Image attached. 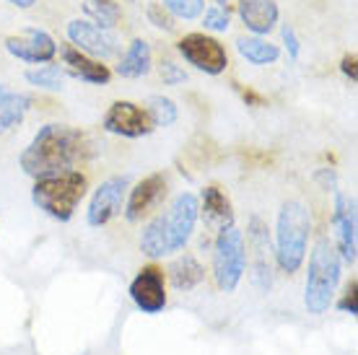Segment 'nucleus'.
Segmentation results:
<instances>
[{"label": "nucleus", "mask_w": 358, "mask_h": 355, "mask_svg": "<svg viewBox=\"0 0 358 355\" xmlns=\"http://www.w3.org/2000/svg\"><path fill=\"white\" fill-rule=\"evenodd\" d=\"M130 298L143 314H159L166 306V280L156 265L141 267L130 283Z\"/></svg>", "instance_id": "10"}, {"label": "nucleus", "mask_w": 358, "mask_h": 355, "mask_svg": "<svg viewBox=\"0 0 358 355\" xmlns=\"http://www.w3.org/2000/svg\"><path fill=\"white\" fill-rule=\"evenodd\" d=\"M68 39L83 55H94V57H101V60L117 55V50H120V42H117V36L112 31L96 27L94 21H83V18H76V21L68 24Z\"/></svg>", "instance_id": "12"}, {"label": "nucleus", "mask_w": 358, "mask_h": 355, "mask_svg": "<svg viewBox=\"0 0 358 355\" xmlns=\"http://www.w3.org/2000/svg\"><path fill=\"white\" fill-rule=\"evenodd\" d=\"M164 195H166V177H164V174H151V177L141 179V182L130 189L122 213H125V218L130 223L143 221L145 215L162 203Z\"/></svg>", "instance_id": "14"}, {"label": "nucleus", "mask_w": 358, "mask_h": 355, "mask_svg": "<svg viewBox=\"0 0 358 355\" xmlns=\"http://www.w3.org/2000/svg\"><path fill=\"white\" fill-rule=\"evenodd\" d=\"M200 215L206 218V223L215 231L234 226V208L229 203V197L218 189V187H206L203 189V203H200Z\"/></svg>", "instance_id": "17"}, {"label": "nucleus", "mask_w": 358, "mask_h": 355, "mask_svg": "<svg viewBox=\"0 0 358 355\" xmlns=\"http://www.w3.org/2000/svg\"><path fill=\"white\" fill-rule=\"evenodd\" d=\"M101 127L107 133L122 135V138H143V135L153 133L151 117L133 101H115L101 119Z\"/></svg>", "instance_id": "11"}, {"label": "nucleus", "mask_w": 358, "mask_h": 355, "mask_svg": "<svg viewBox=\"0 0 358 355\" xmlns=\"http://www.w3.org/2000/svg\"><path fill=\"white\" fill-rule=\"evenodd\" d=\"M206 280V267L200 265L192 254H182L169 265V283L177 291H195L197 285Z\"/></svg>", "instance_id": "20"}, {"label": "nucleus", "mask_w": 358, "mask_h": 355, "mask_svg": "<svg viewBox=\"0 0 358 355\" xmlns=\"http://www.w3.org/2000/svg\"><path fill=\"white\" fill-rule=\"evenodd\" d=\"M127 177H112L96 187V192L91 195L89 210H86V221L94 229L107 226L115 215L122 213V200H125Z\"/></svg>", "instance_id": "9"}, {"label": "nucleus", "mask_w": 358, "mask_h": 355, "mask_svg": "<svg viewBox=\"0 0 358 355\" xmlns=\"http://www.w3.org/2000/svg\"><path fill=\"white\" fill-rule=\"evenodd\" d=\"M151 73V47L145 39H133L127 52L117 65V75L122 78H143Z\"/></svg>", "instance_id": "21"}, {"label": "nucleus", "mask_w": 358, "mask_h": 355, "mask_svg": "<svg viewBox=\"0 0 358 355\" xmlns=\"http://www.w3.org/2000/svg\"><path fill=\"white\" fill-rule=\"evenodd\" d=\"M151 18H153V21H156V27L166 29V31H169V29L174 27V24H171L169 18H166V16H159V13H156V10H153V8H151Z\"/></svg>", "instance_id": "33"}, {"label": "nucleus", "mask_w": 358, "mask_h": 355, "mask_svg": "<svg viewBox=\"0 0 358 355\" xmlns=\"http://www.w3.org/2000/svg\"><path fill=\"white\" fill-rule=\"evenodd\" d=\"M236 50L252 65H270V62H275L280 57L278 45H270L268 39H262V36H239Z\"/></svg>", "instance_id": "22"}, {"label": "nucleus", "mask_w": 358, "mask_h": 355, "mask_svg": "<svg viewBox=\"0 0 358 355\" xmlns=\"http://www.w3.org/2000/svg\"><path fill=\"white\" fill-rule=\"evenodd\" d=\"M86 187H89V182L81 171H57V174H47V177L36 179L34 189H31V200L50 218L68 223L86 195Z\"/></svg>", "instance_id": "5"}, {"label": "nucleus", "mask_w": 358, "mask_h": 355, "mask_svg": "<svg viewBox=\"0 0 358 355\" xmlns=\"http://www.w3.org/2000/svg\"><path fill=\"white\" fill-rule=\"evenodd\" d=\"M29 107H31V99L27 94L10 91L6 83H0V133H8L24 122Z\"/></svg>", "instance_id": "19"}, {"label": "nucleus", "mask_w": 358, "mask_h": 355, "mask_svg": "<svg viewBox=\"0 0 358 355\" xmlns=\"http://www.w3.org/2000/svg\"><path fill=\"white\" fill-rule=\"evenodd\" d=\"M312 236V215L301 200H288L280 205L275 223V262L280 273L294 275L306 259V247Z\"/></svg>", "instance_id": "4"}, {"label": "nucleus", "mask_w": 358, "mask_h": 355, "mask_svg": "<svg viewBox=\"0 0 358 355\" xmlns=\"http://www.w3.org/2000/svg\"><path fill=\"white\" fill-rule=\"evenodd\" d=\"M341 254L327 236H320L309 252V267H306L304 283V306L312 317H322L335 303V294L341 285Z\"/></svg>", "instance_id": "3"}, {"label": "nucleus", "mask_w": 358, "mask_h": 355, "mask_svg": "<svg viewBox=\"0 0 358 355\" xmlns=\"http://www.w3.org/2000/svg\"><path fill=\"white\" fill-rule=\"evenodd\" d=\"M341 68H343V73H345V75H348V78L356 83V55H345V57H343Z\"/></svg>", "instance_id": "32"}, {"label": "nucleus", "mask_w": 358, "mask_h": 355, "mask_svg": "<svg viewBox=\"0 0 358 355\" xmlns=\"http://www.w3.org/2000/svg\"><path fill=\"white\" fill-rule=\"evenodd\" d=\"M275 0H239V18L255 36L270 34L278 24Z\"/></svg>", "instance_id": "16"}, {"label": "nucleus", "mask_w": 358, "mask_h": 355, "mask_svg": "<svg viewBox=\"0 0 358 355\" xmlns=\"http://www.w3.org/2000/svg\"><path fill=\"white\" fill-rule=\"evenodd\" d=\"M83 10L94 18L96 27L107 29V31L115 29L120 16H122V10H120V6H117L115 0H86V3H83Z\"/></svg>", "instance_id": "23"}, {"label": "nucleus", "mask_w": 358, "mask_h": 355, "mask_svg": "<svg viewBox=\"0 0 358 355\" xmlns=\"http://www.w3.org/2000/svg\"><path fill=\"white\" fill-rule=\"evenodd\" d=\"M356 291H358V283H356V280H350L348 288H345V291H343V296L338 298V303H335V306H338L343 314H350V317H356V314H358Z\"/></svg>", "instance_id": "28"}, {"label": "nucleus", "mask_w": 358, "mask_h": 355, "mask_svg": "<svg viewBox=\"0 0 358 355\" xmlns=\"http://www.w3.org/2000/svg\"><path fill=\"white\" fill-rule=\"evenodd\" d=\"M162 78L166 86H179V83H185L187 80V73L182 71L179 65H174L171 60H164L162 62Z\"/></svg>", "instance_id": "29"}, {"label": "nucleus", "mask_w": 358, "mask_h": 355, "mask_svg": "<svg viewBox=\"0 0 358 355\" xmlns=\"http://www.w3.org/2000/svg\"><path fill=\"white\" fill-rule=\"evenodd\" d=\"M89 138L78 127L52 122L39 127V133L31 138V143L18 156V164L29 177L39 179L47 174L73 169L78 161L89 156Z\"/></svg>", "instance_id": "1"}, {"label": "nucleus", "mask_w": 358, "mask_h": 355, "mask_svg": "<svg viewBox=\"0 0 358 355\" xmlns=\"http://www.w3.org/2000/svg\"><path fill=\"white\" fill-rule=\"evenodd\" d=\"M247 273V247L244 233L236 226L221 229L213 244V280L218 291L234 294Z\"/></svg>", "instance_id": "6"}, {"label": "nucleus", "mask_w": 358, "mask_h": 355, "mask_svg": "<svg viewBox=\"0 0 358 355\" xmlns=\"http://www.w3.org/2000/svg\"><path fill=\"white\" fill-rule=\"evenodd\" d=\"M10 6H16V8H31L36 0H8Z\"/></svg>", "instance_id": "34"}, {"label": "nucleus", "mask_w": 358, "mask_h": 355, "mask_svg": "<svg viewBox=\"0 0 358 355\" xmlns=\"http://www.w3.org/2000/svg\"><path fill=\"white\" fill-rule=\"evenodd\" d=\"M177 50L189 65H195L197 71L208 73V75H221L226 71V65H229V55H226L224 45L208 34L182 36Z\"/></svg>", "instance_id": "7"}, {"label": "nucleus", "mask_w": 358, "mask_h": 355, "mask_svg": "<svg viewBox=\"0 0 358 355\" xmlns=\"http://www.w3.org/2000/svg\"><path fill=\"white\" fill-rule=\"evenodd\" d=\"M197 218H200V200L192 192L177 195L171 200L169 210L159 213L143 229L141 252L151 259H162L174 252H182L195 233Z\"/></svg>", "instance_id": "2"}, {"label": "nucleus", "mask_w": 358, "mask_h": 355, "mask_svg": "<svg viewBox=\"0 0 358 355\" xmlns=\"http://www.w3.org/2000/svg\"><path fill=\"white\" fill-rule=\"evenodd\" d=\"M27 80L39 89L60 91L65 86V71H60L57 65H39L34 71H27Z\"/></svg>", "instance_id": "25"}, {"label": "nucleus", "mask_w": 358, "mask_h": 355, "mask_svg": "<svg viewBox=\"0 0 358 355\" xmlns=\"http://www.w3.org/2000/svg\"><path fill=\"white\" fill-rule=\"evenodd\" d=\"M145 115L151 117L153 127H169V124L177 122L179 109L166 96H148V101H145Z\"/></svg>", "instance_id": "24"}, {"label": "nucleus", "mask_w": 358, "mask_h": 355, "mask_svg": "<svg viewBox=\"0 0 358 355\" xmlns=\"http://www.w3.org/2000/svg\"><path fill=\"white\" fill-rule=\"evenodd\" d=\"M332 226H335V249L341 254V262L356 265L358 252V223H356V200L343 192H335V210H332Z\"/></svg>", "instance_id": "8"}, {"label": "nucleus", "mask_w": 358, "mask_h": 355, "mask_svg": "<svg viewBox=\"0 0 358 355\" xmlns=\"http://www.w3.org/2000/svg\"><path fill=\"white\" fill-rule=\"evenodd\" d=\"M280 34H283V42H286V50H288V57H291V60H296V57H299V50H301V47H299V39H296V31H294V27H283L280 29Z\"/></svg>", "instance_id": "30"}, {"label": "nucleus", "mask_w": 358, "mask_h": 355, "mask_svg": "<svg viewBox=\"0 0 358 355\" xmlns=\"http://www.w3.org/2000/svg\"><path fill=\"white\" fill-rule=\"evenodd\" d=\"M6 50H8L13 57L24 62H31V65H39V62H50L57 55V45L55 39L42 29H27L21 36H8L6 39Z\"/></svg>", "instance_id": "15"}, {"label": "nucleus", "mask_w": 358, "mask_h": 355, "mask_svg": "<svg viewBox=\"0 0 358 355\" xmlns=\"http://www.w3.org/2000/svg\"><path fill=\"white\" fill-rule=\"evenodd\" d=\"M203 24H206L208 31H226L229 29V10L224 6H213V8L206 10V16H203Z\"/></svg>", "instance_id": "27"}, {"label": "nucleus", "mask_w": 358, "mask_h": 355, "mask_svg": "<svg viewBox=\"0 0 358 355\" xmlns=\"http://www.w3.org/2000/svg\"><path fill=\"white\" fill-rule=\"evenodd\" d=\"M164 8L169 10L171 16L192 21L203 13V0H164Z\"/></svg>", "instance_id": "26"}, {"label": "nucleus", "mask_w": 358, "mask_h": 355, "mask_svg": "<svg viewBox=\"0 0 358 355\" xmlns=\"http://www.w3.org/2000/svg\"><path fill=\"white\" fill-rule=\"evenodd\" d=\"M247 262L252 259L255 265V283L268 291L273 285V267H270V236H268V226L262 223V218L252 215L250 218V229H247Z\"/></svg>", "instance_id": "13"}, {"label": "nucleus", "mask_w": 358, "mask_h": 355, "mask_svg": "<svg viewBox=\"0 0 358 355\" xmlns=\"http://www.w3.org/2000/svg\"><path fill=\"white\" fill-rule=\"evenodd\" d=\"M314 179H317V182H324V189H332V192H338V189H335V171H332V169L317 171V174H314Z\"/></svg>", "instance_id": "31"}, {"label": "nucleus", "mask_w": 358, "mask_h": 355, "mask_svg": "<svg viewBox=\"0 0 358 355\" xmlns=\"http://www.w3.org/2000/svg\"><path fill=\"white\" fill-rule=\"evenodd\" d=\"M63 60H65V65L71 68L73 75L86 80V83L104 86V83H109V78H112V73H109L107 65L91 60L89 55H83L81 50H76V47H63Z\"/></svg>", "instance_id": "18"}, {"label": "nucleus", "mask_w": 358, "mask_h": 355, "mask_svg": "<svg viewBox=\"0 0 358 355\" xmlns=\"http://www.w3.org/2000/svg\"><path fill=\"white\" fill-rule=\"evenodd\" d=\"M215 3H218V6H224V8H226V3H229V0H215Z\"/></svg>", "instance_id": "35"}]
</instances>
